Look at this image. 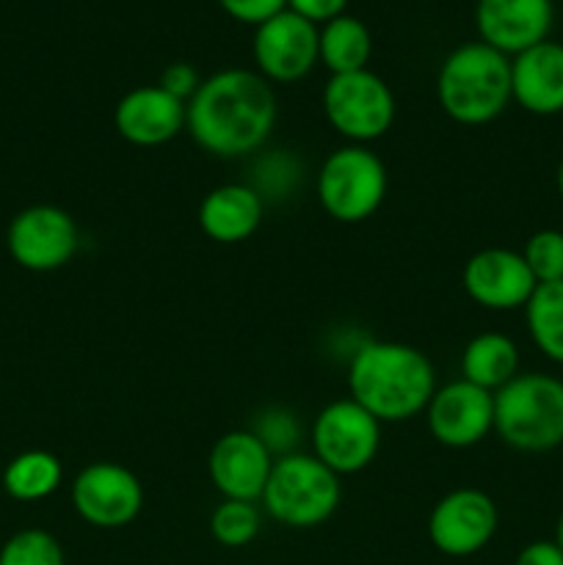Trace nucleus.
<instances>
[{"label":"nucleus","mask_w":563,"mask_h":565,"mask_svg":"<svg viewBox=\"0 0 563 565\" xmlns=\"http://www.w3.org/2000/svg\"><path fill=\"white\" fill-rule=\"evenodd\" d=\"M276 458L248 428L230 430L210 447L208 475L224 500L259 502Z\"/></svg>","instance_id":"obj_15"},{"label":"nucleus","mask_w":563,"mask_h":565,"mask_svg":"<svg viewBox=\"0 0 563 565\" xmlns=\"http://www.w3.org/2000/svg\"><path fill=\"white\" fill-rule=\"evenodd\" d=\"M495 434L519 452H550L563 445V381L519 373L495 392Z\"/></svg>","instance_id":"obj_4"},{"label":"nucleus","mask_w":563,"mask_h":565,"mask_svg":"<svg viewBox=\"0 0 563 565\" xmlns=\"http://www.w3.org/2000/svg\"><path fill=\"white\" fill-rule=\"evenodd\" d=\"M524 323L533 345L550 362L563 364V281L535 287L524 303Z\"/></svg>","instance_id":"obj_23"},{"label":"nucleus","mask_w":563,"mask_h":565,"mask_svg":"<svg viewBox=\"0 0 563 565\" xmlns=\"http://www.w3.org/2000/svg\"><path fill=\"white\" fill-rule=\"evenodd\" d=\"M436 99L456 125H489L513 103L511 58L480 39L458 44L442 61L436 75Z\"/></svg>","instance_id":"obj_3"},{"label":"nucleus","mask_w":563,"mask_h":565,"mask_svg":"<svg viewBox=\"0 0 563 565\" xmlns=\"http://www.w3.org/2000/svg\"><path fill=\"white\" fill-rule=\"evenodd\" d=\"M265 215L263 199L248 182H226L204 193L199 202V230L204 237L221 246H235L248 241L259 230Z\"/></svg>","instance_id":"obj_19"},{"label":"nucleus","mask_w":563,"mask_h":565,"mask_svg":"<svg viewBox=\"0 0 563 565\" xmlns=\"http://www.w3.org/2000/svg\"><path fill=\"white\" fill-rule=\"evenodd\" d=\"M287 9L309 20L312 25H326L346 14L348 0H287Z\"/></svg>","instance_id":"obj_31"},{"label":"nucleus","mask_w":563,"mask_h":565,"mask_svg":"<svg viewBox=\"0 0 563 565\" xmlns=\"http://www.w3.org/2000/svg\"><path fill=\"white\" fill-rule=\"evenodd\" d=\"M64 483L59 456L47 450H25L11 458L3 469V491L17 502H42Z\"/></svg>","instance_id":"obj_22"},{"label":"nucleus","mask_w":563,"mask_h":565,"mask_svg":"<svg viewBox=\"0 0 563 565\" xmlns=\"http://www.w3.org/2000/svg\"><path fill=\"white\" fill-rule=\"evenodd\" d=\"M348 390L381 425L408 423L428 408L436 392V370L419 348L368 340L351 353Z\"/></svg>","instance_id":"obj_2"},{"label":"nucleus","mask_w":563,"mask_h":565,"mask_svg":"<svg viewBox=\"0 0 563 565\" xmlns=\"http://www.w3.org/2000/svg\"><path fill=\"white\" fill-rule=\"evenodd\" d=\"M511 97L533 116L563 114V44L546 42L511 58Z\"/></svg>","instance_id":"obj_18"},{"label":"nucleus","mask_w":563,"mask_h":565,"mask_svg":"<svg viewBox=\"0 0 563 565\" xmlns=\"http://www.w3.org/2000/svg\"><path fill=\"white\" fill-rule=\"evenodd\" d=\"M397 103L390 83L370 70L331 75L323 88V116L348 143H373L395 125Z\"/></svg>","instance_id":"obj_7"},{"label":"nucleus","mask_w":563,"mask_h":565,"mask_svg":"<svg viewBox=\"0 0 563 565\" xmlns=\"http://www.w3.org/2000/svg\"><path fill=\"white\" fill-rule=\"evenodd\" d=\"M312 456L334 475H359L375 461L381 447V423L353 397L329 403L309 428Z\"/></svg>","instance_id":"obj_8"},{"label":"nucleus","mask_w":563,"mask_h":565,"mask_svg":"<svg viewBox=\"0 0 563 565\" xmlns=\"http://www.w3.org/2000/svg\"><path fill=\"white\" fill-rule=\"evenodd\" d=\"M461 285L469 301L478 307L491 309V312H511V309H524L530 301L535 285L522 252L502 246H489L475 252L464 263Z\"/></svg>","instance_id":"obj_14"},{"label":"nucleus","mask_w":563,"mask_h":565,"mask_svg":"<svg viewBox=\"0 0 563 565\" xmlns=\"http://www.w3.org/2000/svg\"><path fill=\"white\" fill-rule=\"evenodd\" d=\"M390 174L379 154L364 143H346L326 154L315 174V196L326 215L340 224L370 221L384 204Z\"/></svg>","instance_id":"obj_6"},{"label":"nucleus","mask_w":563,"mask_h":565,"mask_svg":"<svg viewBox=\"0 0 563 565\" xmlns=\"http://www.w3.org/2000/svg\"><path fill=\"white\" fill-rule=\"evenodd\" d=\"M555 188H557V196L563 199V158H561V163H557V171H555Z\"/></svg>","instance_id":"obj_33"},{"label":"nucleus","mask_w":563,"mask_h":565,"mask_svg":"<svg viewBox=\"0 0 563 565\" xmlns=\"http://www.w3.org/2000/svg\"><path fill=\"white\" fill-rule=\"evenodd\" d=\"M552 20V0H478L475 6L480 42L500 50L502 55H519L546 42Z\"/></svg>","instance_id":"obj_16"},{"label":"nucleus","mask_w":563,"mask_h":565,"mask_svg":"<svg viewBox=\"0 0 563 565\" xmlns=\"http://www.w3.org/2000/svg\"><path fill=\"white\" fill-rule=\"evenodd\" d=\"M340 500V475L312 452H293L276 458L259 502L274 522L290 530H312L334 516Z\"/></svg>","instance_id":"obj_5"},{"label":"nucleus","mask_w":563,"mask_h":565,"mask_svg":"<svg viewBox=\"0 0 563 565\" xmlns=\"http://www.w3.org/2000/svg\"><path fill=\"white\" fill-rule=\"evenodd\" d=\"M72 508L97 530H121L138 519L144 508V486L116 461H94L72 480Z\"/></svg>","instance_id":"obj_10"},{"label":"nucleus","mask_w":563,"mask_h":565,"mask_svg":"<svg viewBox=\"0 0 563 565\" xmlns=\"http://www.w3.org/2000/svg\"><path fill=\"white\" fill-rule=\"evenodd\" d=\"M248 430L268 447V452L274 458H285L298 452V445L304 439L301 419L287 406H265L263 412H257V417H254Z\"/></svg>","instance_id":"obj_26"},{"label":"nucleus","mask_w":563,"mask_h":565,"mask_svg":"<svg viewBox=\"0 0 563 565\" xmlns=\"http://www.w3.org/2000/svg\"><path fill=\"white\" fill-rule=\"evenodd\" d=\"M555 544L561 546V550H563V513H561V519H557V527H555Z\"/></svg>","instance_id":"obj_34"},{"label":"nucleus","mask_w":563,"mask_h":565,"mask_svg":"<svg viewBox=\"0 0 563 565\" xmlns=\"http://www.w3.org/2000/svg\"><path fill=\"white\" fill-rule=\"evenodd\" d=\"M158 86L163 88V92H169L171 97L188 103V99L196 94V88L202 86V77H199L196 66L193 64H188V61H174V64H169L163 72H160Z\"/></svg>","instance_id":"obj_30"},{"label":"nucleus","mask_w":563,"mask_h":565,"mask_svg":"<svg viewBox=\"0 0 563 565\" xmlns=\"http://www.w3.org/2000/svg\"><path fill=\"white\" fill-rule=\"evenodd\" d=\"M263 516L257 511V502L241 500H221L210 516V533L226 550H241L248 546L259 535Z\"/></svg>","instance_id":"obj_25"},{"label":"nucleus","mask_w":563,"mask_h":565,"mask_svg":"<svg viewBox=\"0 0 563 565\" xmlns=\"http://www.w3.org/2000/svg\"><path fill=\"white\" fill-rule=\"evenodd\" d=\"M188 121V103L160 86H136L114 108V127L132 147H163L174 141Z\"/></svg>","instance_id":"obj_17"},{"label":"nucleus","mask_w":563,"mask_h":565,"mask_svg":"<svg viewBox=\"0 0 563 565\" xmlns=\"http://www.w3.org/2000/svg\"><path fill=\"white\" fill-rule=\"evenodd\" d=\"M279 105L274 86L254 70H221L204 77L188 99L185 130L215 158L257 154L276 127Z\"/></svg>","instance_id":"obj_1"},{"label":"nucleus","mask_w":563,"mask_h":565,"mask_svg":"<svg viewBox=\"0 0 563 565\" xmlns=\"http://www.w3.org/2000/svg\"><path fill=\"white\" fill-rule=\"evenodd\" d=\"M252 166V180L259 199L265 202H279V199L293 196L304 180V163L290 152V149H259Z\"/></svg>","instance_id":"obj_24"},{"label":"nucleus","mask_w":563,"mask_h":565,"mask_svg":"<svg viewBox=\"0 0 563 565\" xmlns=\"http://www.w3.org/2000/svg\"><path fill=\"white\" fill-rule=\"evenodd\" d=\"M6 248L20 268L50 274L64 268L81 248V226L55 204H31L11 218Z\"/></svg>","instance_id":"obj_9"},{"label":"nucleus","mask_w":563,"mask_h":565,"mask_svg":"<svg viewBox=\"0 0 563 565\" xmlns=\"http://www.w3.org/2000/svg\"><path fill=\"white\" fill-rule=\"evenodd\" d=\"M500 527L497 502L486 491L464 486L442 497L428 516V539L447 557H472L491 544Z\"/></svg>","instance_id":"obj_11"},{"label":"nucleus","mask_w":563,"mask_h":565,"mask_svg":"<svg viewBox=\"0 0 563 565\" xmlns=\"http://www.w3.org/2000/svg\"><path fill=\"white\" fill-rule=\"evenodd\" d=\"M522 257L535 285L563 281V232L539 230L524 241Z\"/></svg>","instance_id":"obj_28"},{"label":"nucleus","mask_w":563,"mask_h":565,"mask_svg":"<svg viewBox=\"0 0 563 565\" xmlns=\"http://www.w3.org/2000/svg\"><path fill=\"white\" fill-rule=\"evenodd\" d=\"M318 55L320 64L331 75H346V72L368 70L370 55H373V36L370 28L359 17L342 14L337 20L326 22L318 31Z\"/></svg>","instance_id":"obj_21"},{"label":"nucleus","mask_w":563,"mask_h":565,"mask_svg":"<svg viewBox=\"0 0 563 565\" xmlns=\"http://www.w3.org/2000/svg\"><path fill=\"white\" fill-rule=\"evenodd\" d=\"M513 565H563V550L555 541H533L519 550Z\"/></svg>","instance_id":"obj_32"},{"label":"nucleus","mask_w":563,"mask_h":565,"mask_svg":"<svg viewBox=\"0 0 563 565\" xmlns=\"http://www.w3.org/2000/svg\"><path fill=\"white\" fill-rule=\"evenodd\" d=\"M425 425L436 445L469 450L495 430V392L480 390L464 379L436 386L425 408Z\"/></svg>","instance_id":"obj_13"},{"label":"nucleus","mask_w":563,"mask_h":565,"mask_svg":"<svg viewBox=\"0 0 563 565\" xmlns=\"http://www.w3.org/2000/svg\"><path fill=\"white\" fill-rule=\"evenodd\" d=\"M219 6L232 17V20L257 28L263 25L265 20L279 14V11H285L287 0H219Z\"/></svg>","instance_id":"obj_29"},{"label":"nucleus","mask_w":563,"mask_h":565,"mask_svg":"<svg viewBox=\"0 0 563 565\" xmlns=\"http://www.w3.org/2000/svg\"><path fill=\"white\" fill-rule=\"evenodd\" d=\"M0 565H66V561L53 533L28 527L0 546Z\"/></svg>","instance_id":"obj_27"},{"label":"nucleus","mask_w":563,"mask_h":565,"mask_svg":"<svg viewBox=\"0 0 563 565\" xmlns=\"http://www.w3.org/2000/svg\"><path fill=\"white\" fill-rule=\"evenodd\" d=\"M318 25L285 9L254 28L252 55L268 83H298L320 64Z\"/></svg>","instance_id":"obj_12"},{"label":"nucleus","mask_w":563,"mask_h":565,"mask_svg":"<svg viewBox=\"0 0 563 565\" xmlns=\"http://www.w3.org/2000/svg\"><path fill=\"white\" fill-rule=\"evenodd\" d=\"M519 375V345L502 331H484L461 351V379L497 392Z\"/></svg>","instance_id":"obj_20"}]
</instances>
